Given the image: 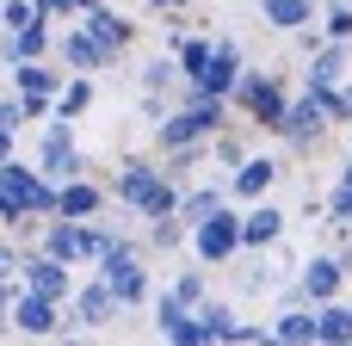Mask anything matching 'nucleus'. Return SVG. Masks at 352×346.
Returning a JSON list of instances; mask_svg holds the SVG:
<instances>
[{
  "label": "nucleus",
  "mask_w": 352,
  "mask_h": 346,
  "mask_svg": "<svg viewBox=\"0 0 352 346\" xmlns=\"http://www.w3.org/2000/svg\"><path fill=\"white\" fill-rule=\"evenodd\" d=\"M111 192H118L136 217H148V223H155V217H167V210L179 204V186H173L161 167H148V161H130V167L118 173V186H111Z\"/></svg>",
  "instance_id": "nucleus-1"
},
{
  "label": "nucleus",
  "mask_w": 352,
  "mask_h": 346,
  "mask_svg": "<svg viewBox=\"0 0 352 346\" xmlns=\"http://www.w3.org/2000/svg\"><path fill=\"white\" fill-rule=\"evenodd\" d=\"M328 124H334V87H309L303 99H291V105H285L278 136H285L291 149H316V142L328 136Z\"/></svg>",
  "instance_id": "nucleus-2"
},
{
  "label": "nucleus",
  "mask_w": 352,
  "mask_h": 346,
  "mask_svg": "<svg viewBox=\"0 0 352 346\" xmlns=\"http://www.w3.org/2000/svg\"><path fill=\"white\" fill-rule=\"evenodd\" d=\"M229 99H235L260 130H278V118H285V105H291V99H285V80H278V74H260V68H241L235 87H229Z\"/></svg>",
  "instance_id": "nucleus-3"
},
{
  "label": "nucleus",
  "mask_w": 352,
  "mask_h": 346,
  "mask_svg": "<svg viewBox=\"0 0 352 346\" xmlns=\"http://www.w3.org/2000/svg\"><path fill=\"white\" fill-rule=\"evenodd\" d=\"M99 279L111 285V297L130 310V303H148V266L136 260V248L130 241H111L105 254H99Z\"/></svg>",
  "instance_id": "nucleus-4"
},
{
  "label": "nucleus",
  "mask_w": 352,
  "mask_h": 346,
  "mask_svg": "<svg viewBox=\"0 0 352 346\" xmlns=\"http://www.w3.org/2000/svg\"><path fill=\"white\" fill-rule=\"evenodd\" d=\"M186 235H192V248H198V260H204V266H223V260H235V254H241V217H235V210H223V204H217L210 217H198Z\"/></svg>",
  "instance_id": "nucleus-5"
},
{
  "label": "nucleus",
  "mask_w": 352,
  "mask_h": 346,
  "mask_svg": "<svg viewBox=\"0 0 352 346\" xmlns=\"http://www.w3.org/2000/svg\"><path fill=\"white\" fill-rule=\"evenodd\" d=\"M0 186H6V198H12V210L25 217H56V186L43 180V173H31V167H6L0 161Z\"/></svg>",
  "instance_id": "nucleus-6"
},
{
  "label": "nucleus",
  "mask_w": 352,
  "mask_h": 346,
  "mask_svg": "<svg viewBox=\"0 0 352 346\" xmlns=\"http://www.w3.org/2000/svg\"><path fill=\"white\" fill-rule=\"evenodd\" d=\"M37 173H43L50 186H62V180H74V173H80V155H74V124H68V118H56V124L43 130Z\"/></svg>",
  "instance_id": "nucleus-7"
},
{
  "label": "nucleus",
  "mask_w": 352,
  "mask_h": 346,
  "mask_svg": "<svg viewBox=\"0 0 352 346\" xmlns=\"http://www.w3.org/2000/svg\"><path fill=\"white\" fill-rule=\"evenodd\" d=\"M248 62H241V43H229V37H217L210 43V56H204V68L186 80V87H198V93H223L229 99V87H235V74H241Z\"/></svg>",
  "instance_id": "nucleus-8"
},
{
  "label": "nucleus",
  "mask_w": 352,
  "mask_h": 346,
  "mask_svg": "<svg viewBox=\"0 0 352 346\" xmlns=\"http://www.w3.org/2000/svg\"><path fill=\"white\" fill-rule=\"evenodd\" d=\"M340 285H346V266H340V254H316V260L297 272V291H303L309 303H328V297H340Z\"/></svg>",
  "instance_id": "nucleus-9"
},
{
  "label": "nucleus",
  "mask_w": 352,
  "mask_h": 346,
  "mask_svg": "<svg viewBox=\"0 0 352 346\" xmlns=\"http://www.w3.org/2000/svg\"><path fill=\"white\" fill-rule=\"evenodd\" d=\"M19 334H56L62 328V310H56V297H37V291H25V297H12V316H6Z\"/></svg>",
  "instance_id": "nucleus-10"
},
{
  "label": "nucleus",
  "mask_w": 352,
  "mask_h": 346,
  "mask_svg": "<svg viewBox=\"0 0 352 346\" xmlns=\"http://www.w3.org/2000/svg\"><path fill=\"white\" fill-rule=\"evenodd\" d=\"M278 235H285V210L278 204H254L248 217H241V248H278Z\"/></svg>",
  "instance_id": "nucleus-11"
},
{
  "label": "nucleus",
  "mask_w": 352,
  "mask_h": 346,
  "mask_svg": "<svg viewBox=\"0 0 352 346\" xmlns=\"http://www.w3.org/2000/svg\"><path fill=\"white\" fill-rule=\"evenodd\" d=\"M118 310H124V303L111 297V285H105V279L80 285V297H74V322H80V328H105V322H111Z\"/></svg>",
  "instance_id": "nucleus-12"
},
{
  "label": "nucleus",
  "mask_w": 352,
  "mask_h": 346,
  "mask_svg": "<svg viewBox=\"0 0 352 346\" xmlns=\"http://www.w3.org/2000/svg\"><path fill=\"white\" fill-rule=\"evenodd\" d=\"M346 68H352V50H346V43H334V37H328V43H316V50H309V87H340V80H346Z\"/></svg>",
  "instance_id": "nucleus-13"
},
{
  "label": "nucleus",
  "mask_w": 352,
  "mask_h": 346,
  "mask_svg": "<svg viewBox=\"0 0 352 346\" xmlns=\"http://www.w3.org/2000/svg\"><path fill=\"white\" fill-rule=\"evenodd\" d=\"M62 62H68V68H80V74H93V68H105V62H111V50H105L87 25H74V31L62 37Z\"/></svg>",
  "instance_id": "nucleus-14"
},
{
  "label": "nucleus",
  "mask_w": 352,
  "mask_h": 346,
  "mask_svg": "<svg viewBox=\"0 0 352 346\" xmlns=\"http://www.w3.org/2000/svg\"><path fill=\"white\" fill-rule=\"evenodd\" d=\"M272 180H278V161L248 155V161L235 167V180H229V192H235V198H266V192H272Z\"/></svg>",
  "instance_id": "nucleus-15"
},
{
  "label": "nucleus",
  "mask_w": 352,
  "mask_h": 346,
  "mask_svg": "<svg viewBox=\"0 0 352 346\" xmlns=\"http://www.w3.org/2000/svg\"><path fill=\"white\" fill-rule=\"evenodd\" d=\"M99 204H105V192H99V186H87L80 173L56 186V217H99Z\"/></svg>",
  "instance_id": "nucleus-16"
},
{
  "label": "nucleus",
  "mask_w": 352,
  "mask_h": 346,
  "mask_svg": "<svg viewBox=\"0 0 352 346\" xmlns=\"http://www.w3.org/2000/svg\"><path fill=\"white\" fill-rule=\"evenodd\" d=\"M25 272H31V291H37V297H56V303H62V297L74 291V279H68V260H56V254L31 260Z\"/></svg>",
  "instance_id": "nucleus-17"
},
{
  "label": "nucleus",
  "mask_w": 352,
  "mask_h": 346,
  "mask_svg": "<svg viewBox=\"0 0 352 346\" xmlns=\"http://www.w3.org/2000/svg\"><path fill=\"white\" fill-rule=\"evenodd\" d=\"M260 19L272 31H303L316 19V0H260Z\"/></svg>",
  "instance_id": "nucleus-18"
},
{
  "label": "nucleus",
  "mask_w": 352,
  "mask_h": 346,
  "mask_svg": "<svg viewBox=\"0 0 352 346\" xmlns=\"http://www.w3.org/2000/svg\"><path fill=\"white\" fill-rule=\"evenodd\" d=\"M316 340H334V346H346L352 340V310L346 303H316Z\"/></svg>",
  "instance_id": "nucleus-19"
},
{
  "label": "nucleus",
  "mask_w": 352,
  "mask_h": 346,
  "mask_svg": "<svg viewBox=\"0 0 352 346\" xmlns=\"http://www.w3.org/2000/svg\"><path fill=\"white\" fill-rule=\"evenodd\" d=\"M87 31H93V37L118 56V50L130 43V31H136V25H124V19H118V12H105V6H87Z\"/></svg>",
  "instance_id": "nucleus-20"
},
{
  "label": "nucleus",
  "mask_w": 352,
  "mask_h": 346,
  "mask_svg": "<svg viewBox=\"0 0 352 346\" xmlns=\"http://www.w3.org/2000/svg\"><path fill=\"white\" fill-rule=\"evenodd\" d=\"M12 80H19V93H25V99H50V93L62 87V80H56L37 56H31V62H12Z\"/></svg>",
  "instance_id": "nucleus-21"
},
{
  "label": "nucleus",
  "mask_w": 352,
  "mask_h": 346,
  "mask_svg": "<svg viewBox=\"0 0 352 346\" xmlns=\"http://www.w3.org/2000/svg\"><path fill=\"white\" fill-rule=\"evenodd\" d=\"M272 340H291V346L316 340V303H309V310H297V303H291V310L272 322Z\"/></svg>",
  "instance_id": "nucleus-22"
},
{
  "label": "nucleus",
  "mask_w": 352,
  "mask_h": 346,
  "mask_svg": "<svg viewBox=\"0 0 352 346\" xmlns=\"http://www.w3.org/2000/svg\"><path fill=\"white\" fill-rule=\"evenodd\" d=\"M43 50H50V31H43V25H25V31H12V37L0 43L6 62H31V56H43Z\"/></svg>",
  "instance_id": "nucleus-23"
},
{
  "label": "nucleus",
  "mask_w": 352,
  "mask_h": 346,
  "mask_svg": "<svg viewBox=\"0 0 352 346\" xmlns=\"http://www.w3.org/2000/svg\"><path fill=\"white\" fill-rule=\"evenodd\" d=\"M192 316H198V328H204V346H210V340H229V334H235V310H229V303H210V297H204Z\"/></svg>",
  "instance_id": "nucleus-24"
},
{
  "label": "nucleus",
  "mask_w": 352,
  "mask_h": 346,
  "mask_svg": "<svg viewBox=\"0 0 352 346\" xmlns=\"http://www.w3.org/2000/svg\"><path fill=\"white\" fill-rule=\"evenodd\" d=\"M217 204H223V186H198V192H179V204H173V210H179V217H186V229H192V223H198V217H210Z\"/></svg>",
  "instance_id": "nucleus-25"
},
{
  "label": "nucleus",
  "mask_w": 352,
  "mask_h": 346,
  "mask_svg": "<svg viewBox=\"0 0 352 346\" xmlns=\"http://www.w3.org/2000/svg\"><path fill=\"white\" fill-rule=\"evenodd\" d=\"M173 80H186V74H179V62H173V56H155V62H148V68H142V93H167V87H173Z\"/></svg>",
  "instance_id": "nucleus-26"
},
{
  "label": "nucleus",
  "mask_w": 352,
  "mask_h": 346,
  "mask_svg": "<svg viewBox=\"0 0 352 346\" xmlns=\"http://www.w3.org/2000/svg\"><path fill=\"white\" fill-rule=\"evenodd\" d=\"M210 43H217V37H179V56H173V62H179V74H186V80H192V74L204 68Z\"/></svg>",
  "instance_id": "nucleus-27"
},
{
  "label": "nucleus",
  "mask_w": 352,
  "mask_h": 346,
  "mask_svg": "<svg viewBox=\"0 0 352 346\" xmlns=\"http://www.w3.org/2000/svg\"><path fill=\"white\" fill-rule=\"evenodd\" d=\"M87 105H93V80H74V87L56 93V118H80Z\"/></svg>",
  "instance_id": "nucleus-28"
},
{
  "label": "nucleus",
  "mask_w": 352,
  "mask_h": 346,
  "mask_svg": "<svg viewBox=\"0 0 352 346\" xmlns=\"http://www.w3.org/2000/svg\"><path fill=\"white\" fill-rule=\"evenodd\" d=\"M328 37L352 43V0H328Z\"/></svg>",
  "instance_id": "nucleus-29"
},
{
  "label": "nucleus",
  "mask_w": 352,
  "mask_h": 346,
  "mask_svg": "<svg viewBox=\"0 0 352 346\" xmlns=\"http://www.w3.org/2000/svg\"><path fill=\"white\" fill-rule=\"evenodd\" d=\"M0 19H6L12 31H25V25H43V12H37V0H6V6H0Z\"/></svg>",
  "instance_id": "nucleus-30"
},
{
  "label": "nucleus",
  "mask_w": 352,
  "mask_h": 346,
  "mask_svg": "<svg viewBox=\"0 0 352 346\" xmlns=\"http://www.w3.org/2000/svg\"><path fill=\"white\" fill-rule=\"evenodd\" d=\"M210 155H217L223 167H241V161H248V142H241V136H210Z\"/></svg>",
  "instance_id": "nucleus-31"
},
{
  "label": "nucleus",
  "mask_w": 352,
  "mask_h": 346,
  "mask_svg": "<svg viewBox=\"0 0 352 346\" xmlns=\"http://www.w3.org/2000/svg\"><path fill=\"white\" fill-rule=\"evenodd\" d=\"M173 297H179L186 310H198V303H204V272H179V279H173Z\"/></svg>",
  "instance_id": "nucleus-32"
},
{
  "label": "nucleus",
  "mask_w": 352,
  "mask_h": 346,
  "mask_svg": "<svg viewBox=\"0 0 352 346\" xmlns=\"http://www.w3.org/2000/svg\"><path fill=\"white\" fill-rule=\"evenodd\" d=\"M328 210H334V223H340V229H352V186H346V180L334 186V198H328Z\"/></svg>",
  "instance_id": "nucleus-33"
},
{
  "label": "nucleus",
  "mask_w": 352,
  "mask_h": 346,
  "mask_svg": "<svg viewBox=\"0 0 352 346\" xmlns=\"http://www.w3.org/2000/svg\"><path fill=\"white\" fill-rule=\"evenodd\" d=\"M334 124H352V74L334 87Z\"/></svg>",
  "instance_id": "nucleus-34"
},
{
  "label": "nucleus",
  "mask_w": 352,
  "mask_h": 346,
  "mask_svg": "<svg viewBox=\"0 0 352 346\" xmlns=\"http://www.w3.org/2000/svg\"><path fill=\"white\" fill-rule=\"evenodd\" d=\"M12 316V291H6V279H0V322Z\"/></svg>",
  "instance_id": "nucleus-35"
},
{
  "label": "nucleus",
  "mask_w": 352,
  "mask_h": 346,
  "mask_svg": "<svg viewBox=\"0 0 352 346\" xmlns=\"http://www.w3.org/2000/svg\"><path fill=\"white\" fill-rule=\"evenodd\" d=\"M19 210H12V198H6V186H0V223H12Z\"/></svg>",
  "instance_id": "nucleus-36"
},
{
  "label": "nucleus",
  "mask_w": 352,
  "mask_h": 346,
  "mask_svg": "<svg viewBox=\"0 0 352 346\" xmlns=\"http://www.w3.org/2000/svg\"><path fill=\"white\" fill-rule=\"evenodd\" d=\"M6 155H12V130H0V161H6Z\"/></svg>",
  "instance_id": "nucleus-37"
},
{
  "label": "nucleus",
  "mask_w": 352,
  "mask_h": 346,
  "mask_svg": "<svg viewBox=\"0 0 352 346\" xmlns=\"http://www.w3.org/2000/svg\"><path fill=\"white\" fill-rule=\"evenodd\" d=\"M6 272H12V254H6V248H0V279H6Z\"/></svg>",
  "instance_id": "nucleus-38"
},
{
  "label": "nucleus",
  "mask_w": 352,
  "mask_h": 346,
  "mask_svg": "<svg viewBox=\"0 0 352 346\" xmlns=\"http://www.w3.org/2000/svg\"><path fill=\"white\" fill-rule=\"evenodd\" d=\"M148 6H179V0H148Z\"/></svg>",
  "instance_id": "nucleus-39"
}]
</instances>
